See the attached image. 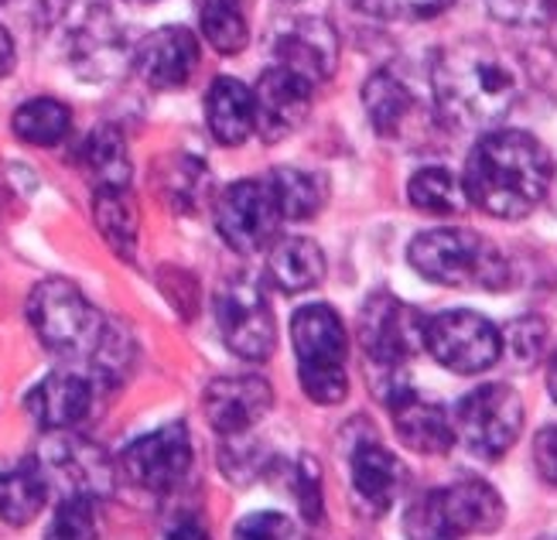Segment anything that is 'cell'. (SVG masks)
<instances>
[{
	"instance_id": "836d02e7",
	"label": "cell",
	"mask_w": 557,
	"mask_h": 540,
	"mask_svg": "<svg viewBox=\"0 0 557 540\" xmlns=\"http://www.w3.org/2000/svg\"><path fill=\"white\" fill-rule=\"evenodd\" d=\"M290 493H295L301 517L308 524L325 520V500H322V469L311 455H301L298 465L290 469Z\"/></svg>"
},
{
	"instance_id": "1f68e13d",
	"label": "cell",
	"mask_w": 557,
	"mask_h": 540,
	"mask_svg": "<svg viewBox=\"0 0 557 540\" xmlns=\"http://www.w3.org/2000/svg\"><path fill=\"white\" fill-rule=\"evenodd\" d=\"M100 533V500L92 496H62L55 510V524L48 527V537L89 540Z\"/></svg>"
},
{
	"instance_id": "7a4b0ae2",
	"label": "cell",
	"mask_w": 557,
	"mask_h": 540,
	"mask_svg": "<svg viewBox=\"0 0 557 540\" xmlns=\"http://www.w3.org/2000/svg\"><path fill=\"white\" fill-rule=\"evenodd\" d=\"M550 185L547 147L527 131H486L466 158V202L496 219H527Z\"/></svg>"
},
{
	"instance_id": "cb8c5ba5",
	"label": "cell",
	"mask_w": 557,
	"mask_h": 540,
	"mask_svg": "<svg viewBox=\"0 0 557 540\" xmlns=\"http://www.w3.org/2000/svg\"><path fill=\"white\" fill-rule=\"evenodd\" d=\"M92 223L120 260L137 257L140 209L131 185H103L92 192Z\"/></svg>"
},
{
	"instance_id": "d4e9b609",
	"label": "cell",
	"mask_w": 557,
	"mask_h": 540,
	"mask_svg": "<svg viewBox=\"0 0 557 540\" xmlns=\"http://www.w3.org/2000/svg\"><path fill=\"white\" fill-rule=\"evenodd\" d=\"M268 278L284 294H301L325 281V254L308 236H281L271 240Z\"/></svg>"
},
{
	"instance_id": "d6a6232c",
	"label": "cell",
	"mask_w": 557,
	"mask_h": 540,
	"mask_svg": "<svg viewBox=\"0 0 557 540\" xmlns=\"http://www.w3.org/2000/svg\"><path fill=\"white\" fill-rule=\"evenodd\" d=\"M499 339H503V349L513 356V363L534 366L547 349V322L541 315L513 318V322L506 326V332H499Z\"/></svg>"
},
{
	"instance_id": "4fadbf2b",
	"label": "cell",
	"mask_w": 557,
	"mask_h": 540,
	"mask_svg": "<svg viewBox=\"0 0 557 540\" xmlns=\"http://www.w3.org/2000/svg\"><path fill=\"white\" fill-rule=\"evenodd\" d=\"M362 107L373 131L391 144H421L431 127V113L421 96L394 69H380L362 86Z\"/></svg>"
},
{
	"instance_id": "d6986e66",
	"label": "cell",
	"mask_w": 557,
	"mask_h": 540,
	"mask_svg": "<svg viewBox=\"0 0 557 540\" xmlns=\"http://www.w3.org/2000/svg\"><path fill=\"white\" fill-rule=\"evenodd\" d=\"M131 59L137 76L151 89H182L199 69V38L188 28L168 24V28L140 38Z\"/></svg>"
},
{
	"instance_id": "9c48e42d",
	"label": "cell",
	"mask_w": 557,
	"mask_h": 540,
	"mask_svg": "<svg viewBox=\"0 0 557 540\" xmlns=\"http://www.w3.org/2000/svg\"><path fill=\"white\" fill-rule=\"evenodd\" d=\"M424 349L458 377L486 373L503 356L499 329L486 315L451 308L424 322Z\"/></svg>"
},
{
	"instance_id": "ac0fdd59",
	"label": "cell",
	"mask_w": 557,
	"mask_h": 540,
	"mask_svg": "<svg viewBox=\"0 0 557 540\" xmlns=\"http://www.w3.org/2000/svg\"><path fill=\"white\" fill-rule=\"evenodd\" d=\"M274 59L308 86L325 83L338 65V35L325 17H290L277 32Z\"/></svg>"
},
{
	"instance_id": "2e32d148",
	"label": "cell",
	"mask_w": 557,
	"mask_h": 540,
	"mask_svg": "<svg viewBox=\"0 0 557 540\" xmlns=\"http://www.w3.org/2000/svg\"><path fill=\"white\" fill-rule=\"evenodd\" d=\"M271 407H274V390L257 373L215 377L202 394L206 421L223 438L250 434L271 414Z\"/></svg>"
},
{
	"instance_id": "5bb4252c",
	"label": "cell",
	"mask_w": 557,
	"mask_h": 540,
	"mask_svg": "<svg viewBox=\"0 0 557 540\" xmlns=\"http://www.w3.org/2000/svg\"><path fill=\"white\" fill-rule=\"evenodd\" d=\"M48 489H59L62 496H92L103 500L113 493V462L100 445L86 438H55L52 445L38 455Z\"/></svg>"
},
{
	"instance_id": "603a6c76",
	"label": "cell",
	"mask_w": 557,
	"mask_h": 540,
	"mask_svg": "<svg viewBox=\"0 0 557 540\" xmlns=\"http://www.w3.org/2000/svg\"><path fill=\"white\" fill-rule=\"evenodd\" d=\"M154 188L168 209L178 216H196L212 195V171L202 158L168 155L154 168Z\"/></svg>"
},
{
	"instance_id": "60d3db41",
	"label": "cell",
	"mask_w": 557,
	"mask_h": 540,
	"mask_svg": "<svg viewBox=\"0 0 557 540\" xmlns=\"http://www.w3.org/2000/svg\"><path fill=\"white\" fill-rule=\"evenodd\" d=\"M0 4H4V0H0Z\"/></svg>"
},
{
	"instance_id": "277c9868",
	"label": "cell",
	"mask_w": 557,
	"mask_h": 540,
	"mask_svg": "<svg viewBox=\"0 0 557 540\" xmlns=\"http://www.w3.org/2000/svg\"><path fill=\"white\" fill-rule=\"evenodd\" d=\"M28 322L48 353L72 359L86 370L100 349L110 318L72 281L48 278L28 294Z\"/></svg>"
},
{
	"instance_id": "ffe728a7",
	"label": "cell",
	"mask_w": 557,
	"mask_h": 540,
	"mask_svg": "<svg viewBox=\"0 0 557 540\" xmlns=\"http://www.w3.org/2000/svg\"><path fill=\"white\" fill-rule=\"evenodd\" d=\"M92 404H96V380L83 370H52L28 394L32 421L52 434L83 425Z\"/></svg>"
},
{
	"instance_id": "484cf974",
	"label": "cell",
	"mask_w": 557,
	"mask_h": 540,
	"mask_svg": "<svg viewBox=\"0 0 557 540\" xmlns=\"http://www.w3.org/2000/svg\"><path fill=\"white\" fill-rule=\"evenodd\" d=\"M48 479L38 458H24L14 469H0V520L11 527H28L48 503Z\"/></svg>"
},
{
	"instance_id": "e575fe53",
	"label": "cell",
	"mask_w": 557,
	"mask_h": 540,
	"mask_svg": "<svg viewBox=\"0 0 557 540\" xmlns=\"http://www.w3.org/2000/svg\"><path fill=\"white\" fill-rule=\"evenodd\" d=\"M490 14L510 28H544L554 14V0H486Z\"/></svg>"
},
{
	"instance_id": "7c38bea8",
	"label": "cell",
	"mask_w": 557,
	"mask_h": 540,
	"mask_svg": "<svg viewBox=\"0 0 557 540\" xmlns=\"http://www.w3.org/2000/svg\"><path fill=\"white\" fill-rule=\"evenodd\" d=\"M191 469V438L185 421L161 425L158 431L144 434L120 455V472H124L137 489L148 493H172V489Z\"/></svg>"
},
{
	"instance_id": "7402d4cb",
	"label": "cell",
	"mask_w": 557,
	"mask_h": 540,
	"mask_svg": "<svg viewBox=\"0 0 557 540\" xmlns=\"http://www.w3.org/2000/svg\"><path fill=\"white\" fill-rule=\"evenodd\" d=\"M206 124L212 137L226 147H239L244 140H250L253 137V89L233 76L212 79L206 93Z\"/></svg>"
},
{
	"instance_id": "4316f807",
	"label": "cell",
	"mask_w": 557,
	"mask_h": 540,
	"mask_svg": "<svg viewBox=\"0 0 557 540\" xmlns=\"http://www.w3.org/2000/svg\"><path fill=\"white\" fill-rule=\"evenodd\" d=\"M263 182H268V188L274 195L281 219H290V223H301V219L319 216L325 199H329V182H325L322 171L281 164Z\"/></svg>"
},
{
	"instance_id": "83f0119b",
	"label": "cell",
	"mask_w": 557,
	"mask_h": 540,
	"mask_svg": "<svg viewBox=\"0 0 557 540\" xmlns=\"http://www.w3.org/2000/svg\"><path fill=\"white\" fill-rule=\"evenodd\" d=\"M11 131L17 140L32 147H55L72 131V110L52 96H38V100L21 103L11 116Z\"/></svg>"
},
{
	"instance_id": "8992f818",
	"label": "cell",
	"mask_w": 557,
	"mask_h": 540,
	"mask_svg": "<svg viewBox=\"0 0 557 540\" xmlns=\"http://www.w3.org/2000/svg\"><path fill=\"white\" fill-rule=\"evenodd\" d=\"M506 520L503 496L482 479H458L451 486L431 489L404 513L407 537L445 540V537H472L493 533Z\"/></svg>"
},
{
	"instance_id": "9a60e30c",
	"label": "cell",
	"mask_w": 557,
	"mask_h": 540,
	"mask_svg": "<svg viewBox=\"0 0 557 540\" xmlns=\"http://www.w3.org/2000/svg\"><path fill=\"white\" fill-rule=\"evenodd\" d=\"M349 479H352V500L362 517H383L394 506V500L404 489V465L400 458L383 445V441L370 431L349 441Z\"/></svg>"
},
{
	"instance_id": "52a82bcc",
	"label": "cell",
	"mask_w": 557,
	"mask_h": 540,
	"mask_svg": "<svg viewBox=\"0 0 557 540\" xmlns=\"http://www.w3.org/2000/svg\"><path fill=\"white\" fill-rule=\"evenodd\" d=\"M215 322L226 349L239 359L263 363L277 346V322L263 284L253 274H226L215 287Z\"/></svg>"
},
{
	"instance_id": "8d00e7d4",
	"label": "cell",
	"mask_w": 557,
	"mask_h": 540,
	"mask_svg": "<svg viewBox=\"0 0 557 540\" xmlns=\"http://www.w3.org/2000/svg\"><path fill=\"white\" fill-rule=\"evenodd\" d=\"M236 537H250V540H284V537H295V524H290L287 513L263 510V513H250V517L239 520Z\"/></svg>"
},
{
	"instance_id": "f1b7e54d",
	"label": "cell",
	"mask_w": 557,
	"mask_h": 540,
	"mask_svg": "<svg viewBox=\"0 0 557 540\" xmlns=\"http://www.w3.org/2000/svg\"><path fill=\"white\" fill-rule=\"evenodd\" d=\"M83 168L96 188L103 185H131V155L127 140L116 127L103 124L83 140Z\"/></svg>"
},
{
	"instance_id": "44dd1931",
	"label": "cell",
	"mask_w": 557,
	"mask_h": 540,
	"mask_svg": "<svg viewBox=\"0 0 557 540\" xmlns=\"http://www.w3.org/2000/svg\"><path fill=\"white\" fill-rule=\"evenodd\" d=\"M394 417V431L407 449H414L421 455H448L455 449V428L451 414L414 394V386H400L397 394L383 404Z\"/></svg>"
},
{
	"instance_id": "e0dca14e",
	"label": "cell",
	"mask_w": 557,
	"mask_h": 540,
	"mask_svg": "<svg viewBox=\"0 0 557 540\" xmlns=\"http://www.w3.org/2000/svg\"><path fill=\"white\" fill-rule=\"evenodd\" d=\"M311 113V86L287 69L274 65L260 76L253 89V134L263 144H281L298 134Z\"/></svg>"
},
{
	"instance_id": "ab89813d",
	"label": "cell",
	"mask_w": 557,
	"mask_h": 540,
	"mask_svg": "<svg viewBox=\"0 0 557 540\" xmlns=\"http://www.w3.org/2000/svg\"><path fill=\"white\" fill-rule=\"evenodd\" d=\"M134 4H151V0H134Z\"/></svg>"
},
{
	"instance_id": "ba28073f",
	"label": "cell",
	"mask_w": 557,
	"mask_h": 540,
	"mask_svg": "<svg viewBox=\"0 0 557 540\" xmlns=\"http://www.w3.org/2000/svg\"><path fill=\"white\" fill-rule=\"evenodd\" d=\"M451 428L455 441H466L472 455L496 462L517 445L523 431V401L506 383H482L455 404Z\"/></svg>"
},
{
	"instance_id": "74e56055",
	"label": "cell",
	"mask_w": 557,
	"mask_h": 540,
	"mask_svg": "<svg viewBox=\"0 0 557 540\" xmlns=\"http://www.w3.org/2000/svg\"><path fill=\"white\" fill-rule=\"evenodd\" d=\"M557 431L554 428H541L537 438H534V462H537V472L544 482H554L557 479V458H554V445H557Z\"/></svg>"
},
{
	"instance_id": "5b68a950",
	"label": "cell",
	"mask_w": 557,
	"mask_h": 540,
	"mask_svg": "<svg viewBox=\"0 0 557 540\" xmlns=\"http://www.w3.org/2000/svg\"><path fill=\"white\" fill-rule=\"evenodd\" d=\"M290 342L298 356V380L301 390L314 404H343L349 397L346 356L349 339L329 305H305L290 318Z\"/></svg>"
},
{
	"instance_id": "8fae6325",
	"label": "cell",
	"mask_w": 557,
	"mask_h": 540,
	"mask_svg": "<svg viewBox=\"0 0 557 540\" xmlns=\"http://www.w3.org/2000/svg\"><path fill=\"white\" fill-rule=\"evenodd\" d=\"M281 223L284 219L263 179L233 182L215 199V230H220L223 243L236 254H257L263 247H271Z\"/></svg>"
},
{
	"instance_id": "d590c367",
	"label": "cell",
	"mask_w": 557,
	"mask_h": 540,
	"mask_svg": "<svg viewBox=\"0 0 557 540\" xmlns=\"http://www.w3.org/2000/svg\"><path fill=\"white\" fill-rule=\"evenodd\" d=\"M356 4L383 21H424L451 8L455 0H356Z\"/></svg>"
},
{
	"instance_id": "f35d334b",
	"label": "cell",
	"mask_w": 557,
	"mask_h": 540,
	"mask_svg": "<svg viewBox=\"0 0 557 540\" xmlns=\"http://www.w3.org/2000/svg\"><path fill=\"white\" fill-rule=\"evenodd\" d=\"M14 59H17V52H14V38H11V32L0 24V76H8V72L14 69Z\"/></svg>"
},
{
	"instance_id": "6da1fadb",
	"label": "cell",
	"mask_w": 557,
	"mask_h": 540,
	"mask_svg": "<svg viewBox=\"0 0 557 540\" xmlns=\"http://www.w3.org/2000/svg\"><path fill=\"white\" fill-rule=\"evenodd\" d=\"M434 110L462 134L496 131L517 107L520 79L490 41H458L434 62Z\"/></svg>"
},
{
	"instance_id": "30bf717a",
	"label": "cell",
	"mask_w": 557,
	"mask_h": 540,
	"mask_svg": "<svg viewBox=\"0 0 557 540\" xmlns=\"http://www.w3.org/2000/svg\"><path fill=\"white\" fill-rule=\"evenodd\" d=\"M428 318L397 298L394 291H373L359 308V342L370 366H404L424 349Z\"/></svg>"
},
{
	"instance_id": "4dcf8cb0",
	"label": "cell",
	"mask_w": 557,
	"mask_h": 540,
	"mask_svg": "<svg viewBox=\"0 0 557 540\" xmlns=\"http://www.w3.org/2000/svg\"><path fill=\"white\" fill-rule=\"evenodd\" d=\"M407 199L418 212L428 216H455L462 212L466 199H462V182H458L448 168L442 164H428L418 175H410L407 182Z\"/></svg>"
},
{
	"instance_id": "f546056e",
	"label": "cell",
	"mask_w": 557,
	"mask_h": 540,
	"mask_svg": "<svg viewBox=\"0 0 557 540\" xmlns=\"http://www.w3.org/2000/svg\"><path fill=\"white\" fill-rule=\"evenodd\" d=\"M199 28L220 56H239L250 41L247 14L239 0H199Z\"/></svg>"
},
{
	"instance_id": "3957f363",
	"label": "cell",
	"mask_w": 557,
	"mask_h": 540,
	"mask_svg": "<svg viewBox=\"0 0 557 540\" xmlns=\"http://www.w3.org/2000/svg\"><path fill=\"white\" fill-rule=\"evenodd\" d=\"M410 267L431 284L458 291H506L513 284V267L490 236L466 226L424 230L410 240Z\"/></svg>"
}]
</instances>
